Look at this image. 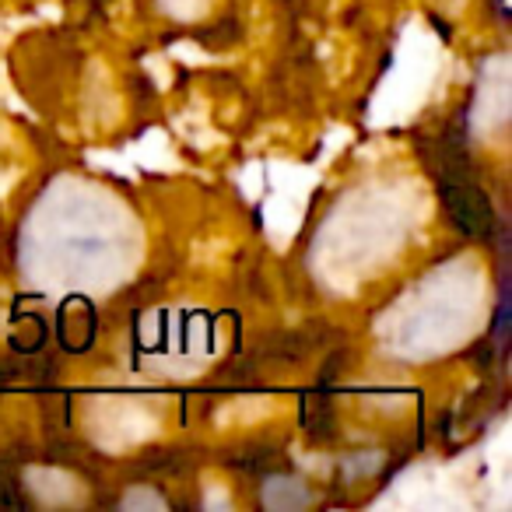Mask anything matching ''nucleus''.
I'll list each match as a JSON object with an SVG mask.
<instances>
[{"label": "nucleus", "mask_w": 512, "mask_h": 512, "mask_svg": "<svg viewBox=\"0 0 512 512\" xmlns=\"http://www.w3.org/2000/svg\"><path fill=\"white\" fill-rule=\"evenodd\" d=\"M439 190H442V204L446 214L463 235H491V204L484 197V190L467 176V162L460 158V151H449V162L439 169Z\"/></svg>", "instance_id": "nucleus-1"}]
</instances>
